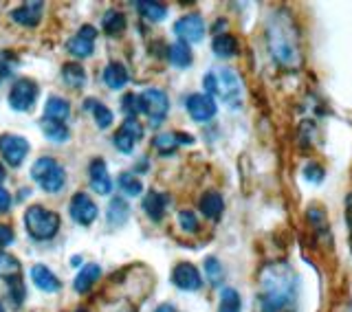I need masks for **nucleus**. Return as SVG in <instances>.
Segmentation results:
<instances>
[{"instance_id":"1","label":"nucleus","mask_w":352,"mask_h":312,"mask_svg":"<svg viewBox=\"0 0 352 312\" xmlns=\"http://www.w3.org/2000/svg\"><path fill=\"white\" fill-rule=\"evenodd\" d=\"M256 302L260 312L300 310V275L289 262H269L262 266Z\"/></svg>"},{"instance_id":"2","label":"nucleus","mask_w":352,"mask_h":312,"mask_svg":"<svg viewBox=\"0 0 352 312\" xmlns=\"http://www.w3.org/2000/svg\"><path fill=\"white\" fill-rule=\"evenodd\" d=\"M267 47L271 58L284 69H297L302 64V44L300 33L289 11H275L267 25Z\"/></svg>"},{"instance_id":"3","label":"nucleus","mask_w":352,"mask_h":312,"mask_svg":"<svg viewBox=\"0 0 352 312\" xmlns=\"http://www.w3.org/2000/svg\"><path fill=\"white\" fill-rule=\"evenodd\" d=\"M203 88L205 95H216L223 99V104L229 108H240L242 106V82L234 69H216L209 71L203 77Z\"/></svg>"},{"instance_id":"4","label":"nucleus","mask_w":352,"mask_h":312,"mask_svg":"<svg viewBox=\"0 0 352 312\" xmlns=\"http://www.w3.org/2000/svg\"><path fill=\"white\" fill-rule=\"evenodd\" d=\"M25 227L33 240H51L60 231V216L40 205H33L25 214Z\"/></svg>"},{"instance_id":"5","label":"nucleus","mask_w":352,"mask_h":312,"mask_svg":"<svg viewBox=\"0 0 352 312\" xmlns=\"http://www.w3.org/2000/svg\"><path fill=\"white\" fill-rule=\"evenodd\" d=\"M31 178L44 189V192L55 194V192H60V189L64 187L66 172H64V167L58 161L51 159V156H42V159H38L36 163H33Z\"/></svg>"},{"instance_id":"6","label":"nucleus","mask_w":352,"mask_h":312,"mask_svg":"<svg viewBox=\"0 0 352 312\" xmlns=\"http://www.w3.org/2000/svg\"><path fill=\"white\" fill-rule=\"evenodd\" d=\"M137 97H139V113L148 115L152 124H161V121L168 117L170 99L163 91H159V88H148V91H143Z\"/></svg>"},{"instance_id":"7","label":"nucleus","mask_w":352,"mask_h":312,"mask_svg":"<svg viewBox=\"0 0 352 312\" xmlns=\"http://www.w3.org/2000/svg\"><path fill=\"white\" fill-rule=\"evenodd\" d=\"M38 93H40L38 84L33 80H27V77H22V80H18L14 86H11L9 106L18 110V113H27V110H31L33 104H36Z\"/></svg>"},{"instance_id":"8","label":"nucleus","mask_w":352,"mask_h":312,"mask_svg":"<svg viewBox=\"0 0 352 312\" xmlns=\"http://www.w3.org/2000/svg\"><path fill=\"white\" fill-rule=\"evenodd\" d=\"M0 154L11 167H20L29 154V141L18 135H3L0 137Z\"/></svg>"},{"instance_id":"9","label":"nucleus","mask_w":352,"mask_h":312,"mask_svg":"<svg viewBox=\"0 0 352 312\" xmlns=\"http://www.w3.org/2000/svg\"><path fill=\"white\" fill-rule=\"evenodd\" d=\"M187 113H190V117L194 121H198V124H205V121L214 119L216 117V102L214 97H209L205 93H196V95H190L187 97Z\"/></svg>"},{"instance_id":"10","label":"nucleus","mask_w":352,"mask_h":312,"mask_svg":"<svg viewBox=\"0 0 352 312\" xmlns=\"http://www.w3.org/2000/svg\"><path fill=\"white\" fill-rule=\"evenodd\" d=\"M174 33L181 38V42H201L205 38V22L198 14H187L174 25Z\"/></svg>"},{"instance_id":"11","label":"nucleus","mask_w":352,"mask_h":312,"mask_svg":"<svg viewBox=\"0 0 352 312\" xmlns=\"http://www.w3.org/2000/svg\"><path fill=\"white\" fill-rule=\"evenodd\" d=\"M172 282H174L176 288H181V291H187V293H194V291H198V288L203 286L201 273H198V269L190 262H181V264L174 266Z\"/></svg>"},{"instance_id":"12","label":"nucleus","mask_w":352,"mask_h":312,"mask_svg":"<svg viewBox=\"0 0 352 312\" xmlns=\"http://www.w3.org/2000/svg\"><path fill=\"white\" fill-rule=\"evenodd\" d=\"M69 211H71V218L77 222V225H82V227L93 225V222L97 220V205L86 194H82V192L75 194L71 198Z\"/></svg>"},{"instance_id":"13","label":"nucleus","mask_w":352,"mask_h":312,"mask_svg":"<svg viewBox=\"0 0 352 312\" xmlns=\"http://www.w3.org/2000/svg\"><path fill=\"white\" fill-rule=\"evenodd\" d=\"M143 137V126L139 124L137 119H126L124 126L119 128V132L115 135V146L119 152L124 154H130L132 148H135V143Z\"/></svg>"},{"instance_id":"14","label":"nucleus","mask_w":352,"mask_h":312,"mask_svg":"<svg viewBox=\"0 0 352 312\" xmlns=\"http://www.w3.org/2000/svg\"><path fill=\"white\" fill-rule=\"evenodd\" d=\"M95 38H97V29L93 25H82L77 36L69 42L71 55H75V58H88L95 49Z\"/></svg>"},{"instance_id":"15","label":"nucleus","mask_w":352,"mask_h":312,"mask_svg":"<svg viewBox=\"0 0 352 312\" xmlns=\"http://www.w3.org/2000/svg\"><path fill=\"white\" fill-rule=\"evenodd\" d=\"M88 174H91V187L93 192L99 196H108L113 192V181H110V174L106 170V163L102 159H93L91 167H88Z\"/></svg>"},{"instance_id":"16","label":"nucleus","mask_w":352,"mask_h":312,"mask_svg":"<svg viewBox=\"0 0 352 312\" xmlns=\"http://www.w3.org/2000/svg\"><path fill=\"white\" fill-rule=\"evenodd\" d=\"M42 7H44L42 3H25L11 11V18L22 27H38V22L42 18Z\"/></svg>"},{"instance_id":"17","label":"nucleus","mask_w":352,"mask_h":312,"mask_svg":"<svg viewBox=\"0 0 352 312\" xmlns=\"http://www.w3.org/2000/svg\"><path fill=\"white\" fill-rule=\"evenodd\" d=\"M31 280H33V284H36L40 291H44V293H58L60 288H62V284H60V280L55 277L47 266H42V264H38V266H33L31 269Z\"/></svg>"},{"instance_id":"18","label":"nucleus","mask_w":352,"mask_h":312,"mask_svg":"<svg viewBox=\"0 0 352 312\" xmlns=\"http://www.w3.org/2000/svg\"><path fill=\"white\" fill-rule=\"evenodd\" d=\"M170 200L165 194H159V192H148L146 194V200H143V211L148 214L150 220L159 222L165 214V209H168Z\"/></svg>"},{"instance_id":"19","label":"nucleus","mask_w":352,"mask_h":312,"mask_svg":"<svg viewBox=\"0 0 352 312\" xmlns=\"http://www.w3.org/2000/svg\"><path fill=\"white\" fill-rule=\"evenodd\" d=\"M183 143H194V139L190 135H179V132H163V135L154 139V148L161 154H172Z\"/></svg>"},{"instance_id":"20","label":"nucleus","mask_w":352,"mask_h":312,"mask_svg":"<svg viewBox=\"0 0 352 312\" xmlns=\"http://www.w3.org/2000/svg\"><path fill=\"white\" fill-rule=\"evenodd\" d=\"M198 207H201L205 218L218 220L220 214H223V209H225V200H223V196H220L218 192H205L203 198H201V203H198Z\"/></svg>"},{"instance_id":"21","label":"nucleus","mask_w":352,"mask_h":312,"mask_svg":"<svg viewBox=\"0 0 352 312\" xmlns=\"http://www.w3.org/2000/svg\"><path fill=\"white\" fill-rule=\"evenodd\" d=\"M104 82L108 88H113V91H119V88H124L128 84V71L124 64L119 62H110L106 69H104Z\"/></svg>"},{"instance_id":"22","label":"nucleus","mask_w":352,"mask_h":312,"mask_svg":"<svg viewBox=\"0 0 352 312\" xmlns=\"http://www.w3.org/2000/svg\"><path fill=\"white\" fill-rule=\"evenodd\" d=\"M69 115H71V104L62 97H51L47 106H44V119L64 124V121L69 119Z\"/></svg>"},{"instance_id":"23","label":"nucleus","mask_w":352,"mask_h":312,"mask_svg":"<svg viewBox=\"0 0 352 312\" xmlns=\"http://www.w3.org/2000/svg\"><path fill=\"white\" fill-rule=\"evenodd\" d=\"M99 275H102V269H99L97 264H86L84 269H82L80 273H77L75 282H73L75 291H77V293H86V291H91L93 284L99 280Z\"/></svg>"},{"instance_id":"24","label":"nucleus","mask_w":352,"mask_h":312,"mask_svg":"<svg viewBox=\"0 0 352 312\" xmlns=\"http://www.w3.org/2000/svg\"><path fill=\"white\" fill-rule=\"evenodd\" d=\"M168 58H170V64L176 66V69H187V66L192 64V49L190 44L185 42H174L170 51H168Z\"/></svg>"},{"instance_id":"25","label":"nucleus","mask_w":352,"mask_h":312,"mask_svg":"<svg viewBox=\"0 0 352 312\" xmlns=\"http://www.w3.org/2000/svg\"><path fill=\"white\" fill-rule=\"evenodd\" d=\"M102 25H104V31L108 33V36H121V33L126 31V16L121 14V11L117 9H108L106 14H104V20H102Z\"/></svg>"},{"instance_id":"26","label":"nucleus","mask_w":352,"mask_h":312,"mask_svg":"<svg viewBox=\"0 0 352 312\" xmlns=\"http://www.w3.org/2000/svg\"><path fill=\"white\" fill-rule=\"evenodd\" d=\"M0 277L7 282L22 277V264L14 258V255L5 253V251H0Z\"/></svg>"},{"instance_id":"27","label":"nucleus","mask_w":352,"mask_h":312,"mask_svg":"<svg viewBox=\"0 0 352 312\" xmlns=\"http://www.w3.org/2000/svg\"><path fill=\"white\" fill-rule=\"evenodd\" d=\"M212 49L214 53L218 55V58H234V55L238 53V42L234 36H229V33H223V36H216L214 42H212Z\"/></svg>"},{"instance_id":"28","label":"nucleus","mask_w":352,"mask_h":312,"mask_svg":"<svg viewBox=\"0 0 352 312\" xmlns=\"http://www.w3.org/2000/svg\"><path fill=\"white\" fill-rule=\"evenodd\" d=\"M130 216V207L124 198H113L108 205V222L113 227H121Z\"/></svg>"},{"instance_id":"29","label":"nucleus","mask_w":352,"mask_h":312,"mask_svg":"<svg viewBox=\"0 0 352 312\" xmlns=\"http://www.w3.org/2000/svg\"><path fill=\"white\" fill-rule=\"evenodd\" d=\"M137 11L150 22H161L168 16V7L163 3H154V0H141V3H137Z\"/></svg>"},{"instance_id":"30","label":"nucleus","mask_w":352,"mask_h":312,"mask_svg":"<svg viewBox=\"0 0 352 312\" xmlns=\"http://www.w3.org/2000/svg\"><path fill=\"white\" fill-rule=\"evenodd\" d=\"M62 80L66 86H71V88H80L84 86L86 82V73L82 69V64H77V62H69V64H64L62 66Z\"/></svg>"},{"instance_id":"31","label":"nucleus","mask_w":352,"mask_h":312,"mask_svg":"<svg viewBox=\"0 0 352 312\" xmlns=\"http://www.w3.org/2000/svg\"><path fill=\"white\" fill-rule=\"evenodd\" d=\"M42 132H44V137L55 141V143H62L71 137L69 128H66L64 124H60V121H51V119H42Z\"/></svg>"},{"instance_id":"32","label":"nucleus","mask_w":352,"mask_h":312,"mask_svg":"<svg viewBox=\"0 0 352 312\" xmlns=\"http://www.w3.org/2000/svg\"><path fill=\"white\" fill-rule=\"evenodd\" d=\"M218 312H242V299L236 288H223V291H220Z\"/></svg>"},{"instance_id":"33","label":"nucleus","mask_w":352,"mask_h":312,"mask_svg":"<svg viewBox=\"0 0 352 312\" xmlns=\"http://www.w3.org/2000/svg\"><path fill=\"white\" fill-rule=\"evenodd\" d=\"M84 108H86V110H93V117H95L97 126L102 128V130L113 124V113H110V110H108L104 104H99L97 99H86V102H84Z\"/></svg>"},{"instance_id":"34","label":"nucleus","mask_w":352,"mask_h":312,"mask_svg":"<svg viewBox=\"0 0 352 312\" xmlns=\"http://www.w3.org/2000/svg\"><path fill=\"white\" fill-rule=\"evenodd\" d=\"M205 275L212 286H220L225 280V271H223V264H220L216 258H207L205 260Z\"/></svg>"},{"instance_id":"35","label":"nucleus","mask_w":352,"mask_h":312,"mask_svg":"<svg viewBox=\"0 0 352 312\" xmlns=\"http://www.w3.org/2000/svg\"><path fill=\"white\" fill-rule=\"evenodd\" d=\"M119 185H121V189H124V194H128V196H139L143 192V185L132 174H121Z\"/></svg>"},{"instance_id":"36","label":"nucleus","mask_w":352,"mask_h":312,"mask_svg":"<svg viewBox=\"0 0 352 312\" xmlns=\"http://www.w3.org/2000/svg\"><path fill=\"white\" fill-rule=\"evenodd\" d=\"M7 284H9V295H11V299H14V304L20 306L22 302H25V297H27L25 282H22V277H18V280H11Z\"/></svg>"},{"instance_id":"37","label":"nucleus","mask_w":352,"mask_h":312,"mask_svg":"<svg viewBox=\"0 0 352 312\" xmlns=\"http://www.w3.org/2000/svg\"><path fill=\"white\" fill-rule=\"evenodd\" d=\"M179 225L185 233H196L198 218L194 216V211H179Z\"/></svg>"},{"instance_id":"38","label":"nucleus","mask_w":352,"mask_h":312,"mask_svg":"<svg viewBox=\"0 0 352 312\" xmlns=\"http://www.w3.org/2000/svg\"><path fill=\"white\" fill-rule=\"evenodd\" d=\"M324 167L322 165H317V163H308L306 167H304V178L308 183H313V185H319L324 181Z\"/></svg>"},{"instance_id":"39","label":"nucleus","mask_w":352,"mask_h":312,"mask_svg":"<svg viewBox=\"0 0 352 312\" xmlns=\"http://www.w3.org/2000/svg\"><path fill=\"white\" fill-rule=\"evenodd\" d=\"M121 106H124L128 119H135V115L139 113V97H137V95H132V93H128V95L124 97V102H121Z\"/></svg>"},{"instance_id":"40","label":"nucleus","mask_w":352,"mask_h":312,"mask_svg":"<svg viewBox=\"0 0 352 312\" xmlns=\"http://www.w3.org/2000/svg\"><path fill=\"white\" fill-rule=\"evenodd\" d=\"M14 242V231L7 225H0V247H9Z\"/></svg>"},{"instance_id":"41","label":"nucleus","mask_w":352,"mask_h":312,"mask_svg":"<svg viewBox=\"0 0 352 312\" xmlns=\"http://www.w3.org/2000/svg\"><path fill=\"white\" fill-rule=\"evenodd\" d=\"M346 222H348V233H350V251H352V194L346 198Z\"/></svg>"},{"instance_id":"42","label":"nucleus","mask_w":352,"mask_h":312,"mask_svg":"<svg viewBox=\"0 0 352 312\" xmlns=\"http://www.w3.org/2000/svg\"><path fill=\"white\" fill-rule=\"evenodd\" d=\"M11 207V194L7 192L5 187H0V214H5Z\"/></svg>"},{"instance_id":"43","label":"nucleus","mask_w":352,"mask_h":312,"mask_svg":"<svg viewBox=\"0 0 352 312\" xmlns=\"http://www.w3.org/2000/svg\"><path fill=\"white\" fill-rule=\"evenodd\" d=\"M154 312H174V306L172 304H163V306H159Z\"/></svg>"},{"instance_id":"44","label":"nucleus","mask_w":352,"mask_h":312,"mask_svg":"<svg viewBox=\"0 0 352 312\" xmlns=\"http://www.w3.org/2000/svg\"><path fill=\"white\" fill-rule=\"evenodd\" d=\"M71 264H73V266H80V264H82V258H73Z\"/></svg>"},{"instance_id":"45","label":"nucleus","mask_w":352,"mask_h":312,"mask_svg":"<svg viewBox=\"0 0 352 312\" xmlns=\"http://www.w3.org/2000/svg\"><path fill=\"white\" fill-rule=\"evenodd\" d=\"M3 181H5V167L0 165V183H3Z\"/></svg>"},{"instance_id":"46","label":"nucleus","mask_w":352,"mask_h":312,"mask_svg":"<svg viewBox=\"0 0 352 312\" xmlns=\"http://www.w3.org/2000/svg\"><path fill=\"white\" fill-rule=\"evenodd\" d=\"M0 312H5V308H3V304H0Z\"/></svg>"},{"instance_id":"47","label":"nucleus","mask_w":352,"mask_h":312,"mask_svg":"<svg viewBox=\"0 0 352 312\" xmlns=\"http://www.w3.org/2000/svg\"><path fill=\"white\" fill-rule=\"evenodd\" d=\"M75 312H88V310H75Z\"/></svg>"}]
</instances>
